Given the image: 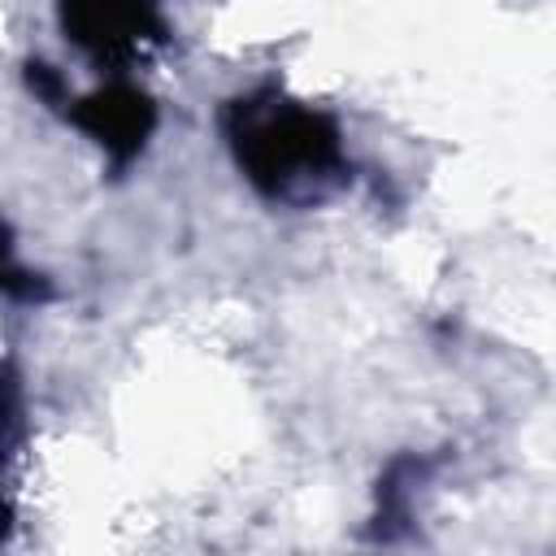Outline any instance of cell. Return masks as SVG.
<instances>
[{"mask_svg": "<svg viewBox=\"0 0 556 556\" xmlns=\"http://www.w3.org/2000/svg\"><path fill=\"white\" fill-rule=\"evenodd\" d=\"M222 130L248 182L269 200H304L343 169V135L334 117L278 91L230 100Z\"/></svg>", "mask_w": 556, "mask_h": 556, "instance_id": "1", "label": "cell"}, {"mask_svg": "<svg viewBox=\"0 0 556 556\" xmlns=\"http://www.w3.org/2000/svg\"><path fill=\"white\" fill-rule=\"evenodd\" d=\"M61 30L91 61L126 70L169 39L161 0H56Z\"/></svg>", "mask_w": 556, "mask_h": 556, "instance_id": "2", "label": "cell"}, {"mask_svg": "<svg viewBox=\"0 0 556 556\" xmlns=\"http://www.w3.org/2000/svg\"><path fill=\"white\" fill-rule=\"evenodd\" d=\"M65 117L83 135H91L113 165H126L143 152V143L156 126V104H152V96H143L130 83H104V87L87 91L83 100H74L65 109Z\"/></svg>", "mask_w": 556, "mask_h": 556, "instance_id": "3", "label": "cell"}, {"mask_svg": "<svg viewBox=\"0 0 556 556\" xmlns=\"http://www.w3.org/2000/svg\"><path fill=\"white\" fill-rule=\"evenodd\" d=\"M0 291L13 295V300H48V282L35 278L26 265H17L13 239H9V226L4 222H0Z\"/></svg>", "mask_w": 556, "mask_h": 556, "instance_id": "4", "label": "cell"}, {"mask_svg": "<svg viewBox=\"0 0 556 556\" xmlns=\"http://www.w3.org/2000/svg\"><path fill=\"white\" fill-rule=\"evenodd\" d=\"M26 87H30L43 104H65V83H61V74H56L52 65H43V61H30V65H26Z\"/></svg>", "mask_w": 556, "mask_h": 556, "instance_id": "5", "label": "cell"}, {"mask_svg": "<svg viewBox=\"0 0 556 556\" xmlns=\"http://www.w3.org/2000/svg\"><path fill=\"white\" fill-rule=\"evenodd\" d=\"M9 521H13V513H9V504H4V500H0V539H4V534H9Z\"/></svg>", "mask_w": 556, "mask_h": 556, "instance_id": "6", "label": "cell"}]
</instances>
